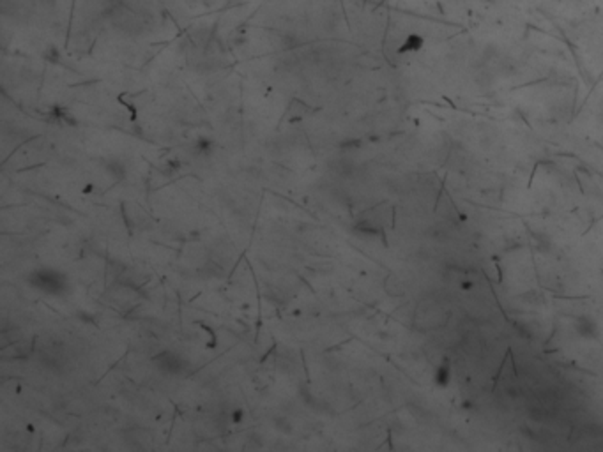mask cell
Wrapping results in <instances>:
<instances>
[{
    "label": "cell",
    "mask_w": 603,
    "mask_h": 452,
    "mask_svg": "<svg viewBox=\"0 0 603 452\" xmlns=\"http://www.w3.org/2000/svg\"><path fill=\"white\" fill-rule=\"evenodd\" d=\"M437 384H439L440 387H444V385H448V380H449V367L448 366H440L439 367V373H437Z\"/></svg>",
    "instance_id": "cell-1"
}]
</instances>
